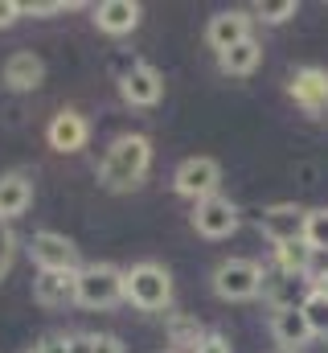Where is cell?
Listing matches in <instances>:
<instances>
[{
  "label": "cell",
  "mask_w": 328,
  "mask_h": 353,
  "mask_svg": "<svg viewBox=\"0 0 328 353\" xmlns=\"http://www.w3.org/2000/svg\"><path fill=\"white\" fill-rule=\"evenodd\" d=\"M148 165H152V144L144 136H119L107 148L103 165H99V181L111 193H127V189H136L144 181Z\"/></svg>",
  "instance_id": "6da1fadb"
},
{
  "label": "cell",
  "mask_w": 328,
  "mask_h": 353,
  "mask_svg": "<svg viewBox=\"0 0 328 353\" xmlns=\"http://www.w3.org/2000/svg\"><path fill=\"white\" fill-rule=\"evenodd\" d=\"M123 300L144 312H156L172 300V275L161 263H136L132 271H123Z\"/></svg>",
  "instance_id": "7a4b0ae2"
},
{
  "label": "cell",
  "mask_w": 328,
  "mask_h": 353,
  "mask_svg": "<svg viewBox=\"0 0 328 353\" xmlns=\"http://www.w3.org/2000/svg\"><path fill=\"white\" fill-rule=\"evenodd\" d=\"M123 300V271L111 263H90L79 267V288H74V304L82 308H111Z\"/></svg>",
  "instance_id": "3957f363"
},
{
  "label": "cell",
  "mask_w": 328,
  "mask_h": 353,
  "mask_svg": "<svg viewBox=\"0 0 328 353\" xmlns=\"http://www.w3.org/2000/svg\"><path fill=\"white\" fill-rule=\"evenodd\" d=\"M214 292L222 300H250L263 292V267L254 259H226L214 271Z\"/></svg>",
  "instance_id": "277c9868"
},
{
  "label": "cell",
  "mask_w": 328,
  "mask_h": 353,
  "mask_svg": "<svg viewBox=\"0 0 328 353\" xmlns=\"http://www.w3.org/2000/svg\"><path fill=\"white\" fill-rule=\"evenodd\" d=\"M287 94L296 99V107L312 119H328V70L320 66H300L287 83Z\"/></svg>",
  "instance_id": "5b68a950"
},
{
  "label": "cell",
  "mask_w": 328,
  "mask_h": 353,
  "mask_svg": "<svg viewBox=\"0 0 328 353\" xmlns=\"http://www.w3.org/2000/svg\"><path fill=\"white\" fill-rule=\"evenodd\" d=\"M218 181H222V169H218L214 157H189V161L176 169V176H172L176 193L189 197V201H205V197H214V193H218Z\"/></svg>",
  "instance_id": "8992f818"
},
{
  "label": "cell",
  "mask_w": 328,
  "mask_h": 353,
  "mask_svg": "<svg viewBox=\"0 0 328 353\" xmlns=\"http://www.w3.org/2000/svg\"><path fill=\"white\" fill-rule=\"evenodd\" d=\"M193 226L205 239H230L238 230V205L230 197H218L214 193V197H205V201L193 205Z\"/></svg>",
  "instance_id": "52a82bcc"
},
{
  "label": "cell",
  "mask_w": 328,
  "mask_h": 353,
  "mask_svg": "<svg viewBox=\"0 0 328 353\" xmlns=\"http://www.w3.org/2000/svg\"><path fill=\"white\" fill-rule=\"evenodd\" d=\"M29 255L41 271H79V247L66 239V234H54V230H41L29 239Z\"/></svg>",
  "instance_id": "ba28073f"
},
{
  "label": "cell",
  "mask_w": 328,
  "mask_h": 353,
  "mask_svg": "<svg viewBox=\"0 0 328 353\" xmlns=\"http://www.w3.org/2000/svg\"><path fill=\"white\" fill-rule=\"evenodd\" d=\"M119 94H123V103H132V107H152V103H161V94H164V79L148 66V62H132V66L119 74Z\"/></svg>",
  "instance_id": "9c48e42d"
},
{
  "label": "cell",
  "mask_w": 328,
  "mask_h": 353,
  "mask_svg": "<svg viewBox=\"0 0 328 353\" xmlns=\"http://www.w3.org/2000/svg\"><path fill=\"white\" fill-rule=\"evenodd\" d=\"M304 218H308V210H300V205L283 201V205H271V210H263L258 226H263V234H267L275 247H283V243H296V239H304Z\"/></svg>",
  "instance_id": "30bf717a"
},
{
  "label": "cell",
  "mask_w": 328,
  "mask_h": 353,
  "mask_svg": "<svg viewBox=\"0 0 328 353\" xmlns=\"http://www.w3.org/2000/svg\"><path fill=\"white\" fill-rule=\"evenodd\" d=\"M205 41H209L218 54H226V50H234V46L250 41V17L238 12V8L209 17V25H205Z\"/></svg>",
  "instance_id": "8fae6325"
},
{
  "label": "cell",
  "mask_w": 328,
  "mask_h": 353,
  "mask_svg": "<svg viewBox=\"0 0 328 353\" xmlns=\"http://www.w3.org/2000/svg\"><path fill=\"white\" fill-rule=\"evenodd\" d=\"M271 337L279 341L283 353H296L312 341V329H308V316L300 312V304H296V308H275V316H271Z\"/></svg>",
  "instance_id": "7c38bea8"
},
{
  "label": "cell",
  "mask_w": 328,
  "mask_h": 353,
  "mask_svg": "<svg viewBox=\"0 0 328 353\" xmlns=\"http://www.w3.org/2000/svg\"><path fill=\"white\" fill-rule=\"evenodd\" d=\"M74 288H79V271H37L33 300L45 304V308H58V304L74 300Z\"/></svg>",
  "instance_id": "4fadbf2b"
},
{
  "label": "cell",
  "mask_w": 328,
  "mask_h": 353,
  "mask_svg": "<svg viewBox=\"0 0 328 353\" xmlns=\"http://www.w3.org/2000/svg\"><path fill=\"white\" fill-rule=\"evenodd\" d=\"M50 148H58V152H79L82 144H86V136H90V123L82 119L79 111H58L54 119H50Z\"/></svg>",
  "instance_id": "5bb4252c"
},
{
  "label": "cell",
  "mask_w": 328,
  "mask_h": 353,
  "mask_svg": "<svg viewBox=\"0 0 328 353\" xmlns=\"http://www.w3.org/2000/svg\"><path fill=\"white\" fill-rule=\"evenodd\" d=\"M94 25L103 33H111V37H123V33H132L140 25V4H132V0H103L94 8Z\"/></svg>",
  "instance_id": "9a60e30c"
},
{
  "label": "cell",
  "mask_w": 328,
  "mask_h": 353,
  "mask_svg": "<svg viewBox=\"0 0 328 353\" xmlns=\"http://www.w3.org/2000/svg\"><path fill=\"white\" fill-rule=\"evenodd\" d=\"M29 201H33V181H29V173L17 169V173L0 176V222L21 218L29 210Z\"/></svg>",
  "instance_id": "2e32d148"
},
{
  "label": "cell",
  "mask_w": 328,
  "mask_h": 353,
  "mask_svg": "<svg viewBox=\"0 0 328 353\" xmlns=\"http://www.w3.org/2000/svg\"><path fill=\"white\" fill-rule=\"evenodd\" d=\"M41 79H45V66H41V58L29 54V50L12 54V58L4 62V83H8L12 90H37Z\"/></svg>",
  "instance_id": "e0dca14e"
},
{
  "label": "cell",
  "mask_w": 328,
  "mask_h": 353,
  "mask_svg": "<svg viewBox=\"0 0 328 353\" xmlns=\"http://www.w3.org/2000/svg\"><path fill=\"white\" fill-rule=\"evenodd\" d=\"M258 62H263V46H258L254 37H250V41H243V46H234V50H226V54H218L222 74H234V79L250 74Z\"/></svg>",
  "instance_id": "ac0fdd59"
},
{
  "label": "cell",
  "mask_w": 328,
  "mask_h": 353,
  "mask_svg": "<svg viewBox=\"0 0 328 353\" xmlns=\"http://www.w3.org/2000/svg\"><path fill=\"white\" fill-rule=\"evenodd\" d=\"M205 341V329L193 316H168V345L172 353H193Z\"/></svg>",
  "instance_id": "d6986e66"
},
{
  "label": "cell",
  "mask_w": 328,
  "mask_h": 353,
  "mask_svg": "<svg viewBox=\"0 0 328 353\" xmlns=\"http://www.w3.org/2000/svg\"><path fill=\"white\" fill-rule=\"evenodd\" d=\"M300 312L308 316V329H312V337H328V292L312 288V292L300 300Z\"/></svg>",
  "instance_id": "ffe728a7"
},
{
  "label": "cell",
  "mask_w": 328,
  "mask_h": 353,
  "mask_svg": "<svg viewBox=\"0 0 328 353\" xmlns=\"http://www.w3.org/2000/svg\"><path fill=\"white\" fill-rule=\"evenodd\" d=\"M308 255H312V247H308L304 239H296V243H283V247H275V263H279V271H283V275H296V279H304Z\"/></svg>",
  "instance_id": "44dd1931"
},
{
  "label": "cell",
  "mask_w": 328,
  "mask_h": 353,
  "mask_svg": "<svg viewBox=\"0 0 328 353\" xmlns=\"http://www.w3.org/2000/svg\"><path fill=\"white\" fill-rule=\"evenodd\" d=\"M304 243L312 251H328V205L308 210V218H304Z\"/></svg>",
  "instance_id": "7402d4cb"
},
{
  "label": "cell",
  "mask_w": 328,
  "mask_h": 353,
  "mask_svg": "<svg viewBox=\"0 0 328 353\" xmlns=\"http://www.w3.org/2000/svg\"><path fill=\"white\" fill-rule=\"evenodd\" d=\"M254 12L263 25H283L287 17H296V0H258Z\"/></svg>",
  "instance_id": "603a6c76"
},
{
  "label": "cell",
  "mask_w": 328,
  "mask_h": 353,
  "mask_svg": "<svg viewBox=\"0 0 328 353\" xmlns=\"http://www.w3.org/2000/svg\"><path fill=\"white\" fill-rule=\"evenodd\" d=\"M304 283H308V288H325L328 283V251H312V255H308Z\"/></svg>",
  "instance_id": "cb8c5ba5"
},
{
  "label": "cell",
  "mask_w": 328,
  "mask_h": 353,
  "mask_svg": "<svg viewBox=\"0 0 328 353\" xmlns=\"http://www.w3.org/2000/svg\"><path fill=\"white\" fill-rule=\"evenodd\" d=\"M12 255H17V239H12L8 222H0V279L8 275V267H12Z\"/></svg>",
  "instance_id": "d4e9b609"
},
{
  "label": "cell",
  "mask_w": 328,
  "mask_h": 353,
  "mask_svg": "<svg viewBox=\"0 0 328 353\" xmlns=\"http://www.w3.org/2000/svg\"><path fill=\"white\" fill-rule=\"evenodd\" d=\"M17 17H25V4H17V0H0V29L17 25Z\"/></svg>",
  "instance_id": "484cf974"
},
{
  "label": "cell",
  "mask_w": 328,
  "mask_h": 353,
  "mask_svg": "<svg viewBox=\"0 0 328 353\" xmlns=\"http://www.w3.org/2000/svg\"><path fill=\"white\" fill-rule=\"evenodd\" d=\"M66 8H74V4H62V0H50V4H25L29 17H54V12H66Z\"/></svg>",
  "instance_id": "4316f807"
},
{
  "label": "cell",
  "mask_w": 328,
  "mask_h": 353,
  "mask_svg": "<svg viewBox=\"0 0 328 353\" xmlns=\"http://www.w3.org/2000/svg\"><path fill=\"white\" fill-rule=\"evenodd\" d=\"M193 353H230V341H226V337H218V333H205V341H201Z\"/></svg>",
  "instance_id": "83f0119b"
},
{
  "label": "cell",
  "mask_w": 328,
  "mask_h": 353,
  "mask_svg": "<svg viewBox=\"0 0 328 353\" xmlns=\"http://www.w3.org/2000/svg\"><path fill=\"white\" fill-rule=\"evenodd\" d=\"M90 353H123L115 337H90Z\"/></svg>",
  "instance_id": "f1b7e54d"
},
{
  "label": "cell",
  "mask_w": 328,
  "mask_h": 353,
  "mask_svg": "<svg viewBox=\"0 0 328 353\" xmlns=\"http://www.w3.org/2000/svg\"><path fill=\"white\" fill-rule=\"evenodd\" d=\"M37 353H70V341H66V337H45V341L37 345Z\"/></svg>",
  "instance_id": "f546056e"
},
{
  "label": "cell",
  "mask_w": 328,
  "mask_h": 353,
  "mask_svg": "<svg viewBox=\"0 0 328 353\" xmlns=\"http://www.w3.org/2000/svg\"><path fill=\"white\" fill-rule=\"evenodd\" d=\"M320 292H328V283H325V288H320Z\"/></svg>",
  "instance_id": "4dcf8cb0"
},
{
  "label": "cell",
  "mask_w": 328,
  "mask_h": 353,
  "mask_svg": "<svg viewBox=\"0 0 328 353\" xmlns=\"http://www.w3.org/2000/svg\"><path fill=\"white\" fill-rule=\"evenodd\" d=\"M25 353H37V350H25Z\"/></svg>",
  "instance_id": "1f68e13d"
},
{
  "label": "cell",
  "mask_w": 328,
  "mask_h": 353,
  "mask_svg": "<svg viewBox=\"0 0 328 353\" xmlns=\"http://www.w3.org/2000/svg\"><path fill=\"white\" fill-rule=\"evenodd\" d=\"M168 353H172V350H168Z\"/></svg>",
  "instance_id": "d6a6232c"
}]
</instances>
